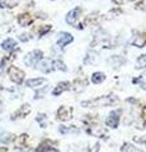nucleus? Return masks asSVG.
<instances>
[{
    "label": "nucleus",
    "mask_w": 146,
    "mask_h": 152,
    "mask_svg": "<svg viewBox=\"0 0 146 152\" xmlns=\"http://www.w3.org/2000/svg\"><path fill=\"white\" fill-rule=\"evenodd\" d=\"M117 102V98L114 95H109V96H101V98H97V99H93V100H89V102H83L81 105L83 107H107V105H111V104L116 103Z\"/></svg>",
    "instance_id": "nucleus-1"
},
{
    "label": "nucleus",
    "mask_w": 146,
    "mask_h": 152,
    "mask_svg": "<svg viewBox=\"0 0 146 152\" xmlns=\"http://www.w3.org/2000/svg\"><path fill=\"white\" fill-rule=\"evenodd\" d=\"M42 56H43V53H42V51L40 50H34V51H32L29 52L27 56H26V58H24V64L27 66H34L40 62V61L42 60Z\"/></svg>",
    "instance_id": "nucleus-2"
},
{
    "label": "nucleus",
    "mask_w": 146,
    "mask_h": 152,
    "mask_svg": "<svg viewBox=\"0 0 146 152\" xmlns=\"http://www.w3.org/2000/svg\"><path fill=\"white\" fill-rule=\"evenodd\" d=\"M9 76H10L12 81L15 84H22V81L24 80V72H23L21 69L14 67V66H12V67L9 69Z\"/></svg>",
    "instance_id": "nucleus-3"
},
{
    "label": "nucleus",
    "mask_w": 146,
    "mask_h": 152,
    "mask_svg": "<svg viewBox=\"0 0 146 152\" xmlns=\"http://www.w3.org/2000/svg\"><path fill=\"white\" fill-rule=\"evenodd\" d=\"M74 41L73 36L70 34V33H66V32H61L59 34V38H57V46L61 47V48H64L65 46H67L69 43H71Z\"/></svg>",
    "instance_id": "nucleus-4"
},
{
    "label": "nucleus",
    "mask_w": 146,
    "mask_h": 152,
    "mask_svg": "<svg viewBox=\"0 0 146 152\" xmlns=\"http://www.w3.org/2000/svg\"><path fill=\"white\" fill-rule=\"evenodd\" d=\"M80 13H81V9L80 8H75L73 10H70L66 15V23L70 26H75L78 22V19L80 17Z\"/></svg>",
    "instance_id": "nucleus-5"
},
{
    "label": "nucleus",
    "mask_w": 146,
    "mask_h": 152,
    "mask_svg": "<svg viewBox=\"0 0 146 152\" xmlns=\"http://www.w3.org/2000/svg\"><path fill=\"white\" fill-rule=\"evenodd\" d=\"M118 122H120V112H117V110L111 112L109 115H108L107 119H106L107 126L111 127V128H117V126H118Z\"/></svg>",
    "instance_id": "nucleus-6"
},
{
    "label": "nucleus",
    "mask_w": 146,
    "mask_h": 152,
    "mask_svg": "<svg viewBox=\"0 0 146 152\" xmlns=\"http://www.w3.org/2000/svg\"><path fill=\"white\" fill-rule=\"evenodd\" d=\"M33 22V18H32V15H29V14H21L19 17H18V23L22 26V27H27V26H29L31 23Z\"/></svg>",
    "instance_id": "nucleus-7"
},
{
    "label": "nucleus",
    "mask_w": 146,
    "mask_h": 152,
    "mask_svg": "<svg viewBox=\"0 0 146 152\" xmlns=\"http://www.w3.org/2000/svg\"><path fill=\"white\" fill-rule=\"evenodd\" d=\"M38 70H41L42 72H50L51 70H52V64H51L50 60H41L40 64H38Z\"/></svg>",
    "instance_id": "nucleus-8"
},
{
    "label": "nucleus",
    "mask_w": 146,
    "mask_h": 152,
    "mask_svg": "<svg viewBox=\"0 0 146 152\" xmlns=\"http://www.w3.org/2000/svg\"><path fill=\"white\" fill-rule=\"evenodd\" d=\"M45 83H46V79H43V77L29 79V80H27V86H29V88H38V86H41V85L45 84Z\"/></svg>",
    "instance_id": "nucleus-9"
},
{
    "label": "nucleus",
    "mask_w": 146,
    "mask_h": 152,
    "mask_svg": "<svg viewBox=\"0 0 146 152\" xmlns=\"http://www.w3.org/2000/svg\"><path fill=\"white\" fill-rule=\"evenodd\" d=\"M17 46V42L13 39V38H8V39H5L1 43V47H3V50H5V51H12L14 47Z\"/></svg>",
    "instance_id": "nucleus-10"
},
{
    "label": "nucleus",
    "mask_w": 146,
    "mask_h": 152,
    "mask_svg": "<svg viewBox=\"0 0 146 152\" xmlns=\"http://www.w3.org/2000/svg\"><path fill=\"white\" fill-rule=\"evenodd\" d=\"M69 86H70V84H69L67 81L60 83V84L57 85V88H56V89L54 90V91H52V94L55 95V96H56V95H60L61 93H64L65 90H67V89H69Z\"/></svg>",
    "instance_id": "nucleus-11"
},
{
    "label": "nucleus",
    "mask_w": 146,
    "mask_h": 152,
    "mask_svg": "<svg viewBox=\"0 0 146 152\" xmlns=\"http://www.w3.org/2000/svg\"><path fill=\"white\" fill-rule=\"evenodd\" d=\"M134 46L136 47H144L146 45V33H142V34H140L135 38V39L132 41Z\"/></svg>",
    "instance_id": "nucleus-12"
},
{
    "label": "nucleus",
    "mask_w": 146,
    "mask_h": 152,
    "mask_svg": "<svg viewBox=\"0 0 146 152\" xmlns=\"http://www.w3.org/2000/svg\"><path fill=\"white\" fill-rule=\"evenodd\" d=\"M106 80V75L103 72H94L92 76V81L94 84H102Z\"/></svg>",
    "instance_id": "nucleus-13"
},
{
    "label": "nucleus",
    "mask_w": 146,
    "mask_h": 152,
    "mask_svg": "<svg viewBox=\"0 0 146 152\" xmlns=\"http://www.w3.org/2000/svg\"><path fill=\"white\" fill-rule=\"evenodd\" d=\"M57 117H59V119L61 121H67L69 119V112H67V108H65V107H61L59 110H57Z\"/></svg>",
    "instance_id": "nucleus-14"
},
{
    "label": "nucleus",
    "mask_w": 146,
    "mask_h": 152,
    "mask_svg": "<svg viewBox=\"0 0 146 152\" xmlns=\"http://www.w3.org/2000/svg\"><path fill=\"white\" fill-rule=\"evenodd\" d=\"M19 0H0V8H13L15 7Z\"/></svg>",
    "instance_id": "nucleus-15"
},
{
    "label": "nucleus",
    "mask_w": 146,
    "mask_h": 152,
    "mask_svg": "<svg viewBox=\"0 0 146 152\" xmlns=\"http://www.w3.org/2000/svg\"><path fill=\"white\" fill-rule=\"evenodd\" d=\"M13 134L12 133H8V132H4V133H0V143H8L13 140Z\"/></svg>",
    "instance_id": "nucleus-16"
},
{
    "label": "nucleus",
    "mask_w": 146,
    "mask_h": 152,
    "mask_svg": "<svg viewBox=\"0 0 146 152\" xmlns=\"http://www.w3.org/2000/svg\"><path fill=\"white\" fill-rule=\"evenodd\" d=\"M136 69H145L146 67V55H142L141 57H139L137 64H136Z\"/></svg>",
    "instance_id": "nucleus-17"
},
{
    "label": "nucleus",
    "mask_w": 146,
    "mask_h": 152,
    "mask_svg": "<svg viewBox=\"0 0 146 152\" xmlns=\"http://www.w3.org/2000/svg\"><path fill=\"white\" fill-rule=\"evenodd\" d=\"M54 65H55V69H59V70H61V71H67V67H66V65H65L62 61L61 60H57V61H55L54 62Z\"/></svg>",
    "instance_id": "nucleus-18"
},
{
    "label": "nucleus",
    "mask_w": 146,
    "mask_h": 152,
    "mask_svg": "<svg viewBox=\"0 0 146 152\" xmlns=\"http://www.w3.org/2000/svg\"><path fill=\"white\" fill-rule=\"evenodd\" d=\"M122 152H142V151L136 148V147L132 146V145H125L123 148H122Z\"/></svg>",
    "instance_id": "nucleus-19"
},
{
    "label": "nucleus",
    "mask_w": 146,
    "mask_h": 152,
    "mask_svg": "<svg viewBox=\"0 0 146 152\" xmlns=\"http://www.w3.org/2000/svg\"><path fill=\"white\" fill-rule=\"evenodd\" d=\"M29 110H31V108H29V105H28V104H24V105H23L19 110H18L15 114H14V115H19V114H23V115H26L27 113H29Z\"/></svg>",
    "instance_id": "nucleus-20"
},
{
    "label": "nucleus",
    "mask_w": 146,
    "mask_h": 152,
    "mask_svg": "<svg viewBox=\"0 0 146 152\" xmlns=\"http://www.w3.org/2000/svg\"><path fill=\"white\" fill-rule=\"evenodd\" d=\"M135 81H136V83H139V84L141 85V88L146 90V74L142 75V76H140V77H139V79H136Z\"/></svg>",
    "instance_id": "nucleus-21"
},
{
    "label": "nucleus",
    "mask_w": 146,
    "mask_h": 152,
    "mask_svg": "<svg viewBox=\"0 0 146 152\" xmlns=\"http://www.w3.org/2000/svg\"><path fill=\"white\" fill-rule=\"evenodd\" d=\"M51 29V26H45V27H42L41 29H40V36H43L45 33H47Z\"/></svg>",
    "instance_id": "nucleus-22"
},
{
    "label": "nucleus",
    "mask_w": 146,
    "mask_h": 152,
    "mask_svg": "<svg viewBox=\"0 0 146 152\" xmlns=\"http://www.w3.org/2000/svg\"><path fill=\"white\" fill-rule=\"evenodd\" d=\"M146 4L144 1H139L137 4H136V9H146Z\"/></svg>",
    "instance_id": "nucleus-23"
},
{
    "label": "nucleus",
    "mask_w": 146,
    "mask_h": 152,
    "mask_svg": "<svg viewBox=\"0 0 146 152\" xmlns=\"http://www.w3.org/2000/svg\"><path fill=\"white\" fill-rule=\"evenodd\" d=\"M45 93H46V89L41 90V91H38V93H36V99H37V98H42L41 95H45Z\"/></svg>",
    "instance_id": "nucleus-24"
},
{
    "label": "nucleus",
    "mask_w": 146,
    "mask_h": 152,
    "mask_svg": "<svg viewBox=\"0 0 146 152\" xmlns=\"http://www.w3.org/2000/svg\"><path fill=\"white\" fill-rule=\"evenodd\" d=\"M141 117H142V119H144V122L146 123V107L142 109V113H141Z\"/></svg>",
    "instance_id": "nucleus-25"
},
{
    "label": "nucleus",
    "mask_w": 146,
    "mask_h": 152,
    "mask_svg": "<svg viewBox=\"0 0 146 152\" xmlns=\"http://www.w3.org/2000/svg\"><path fill=\"white\" fill-rule=\"evenodd\" d=\"M136 142H140V143H145V145H146V136H145V138H140V140H136Z\"/></svg>",
    "instance_id": "nucleus-26"
},
{
    "label": "nucleus",
    "mask_w": 146,
    "mask_h": 152,
    "mask_svg": "<svg viewBox=\"0 0 146 152\" xmlns=\"http://www.w3.org/2000/svg\"><path fill=\"white\" fill-rule=\"evenodd\" d=\"M26 36H27V34H22V36H21V39H22V41H24V42L29 39V37H26Z\"/></svg>",
    "instance_id": "nucleus-27"
},
{
    "label": "nucleus",
    "mask_w": 146,
    "mask_h": 152,
    "mask_svg": "<svg viewBox=\"0 0 146 152\" xmlns=\"http://www.w3.org/2000/svg\"><path fill=\"white\" fill-rule=\"evenodd\" d=\"M112 1H114L116 4H122V0H112Z\"/></svg>",
    "instance_id": "nucleus-28"
},
{
    "label": "nucleus",
    "mask_w": 146,
    "mask_h": 152,
    "mask_svg": "<svg viewBox=\"0 0 146 152\" xmlns=\"http://www.w3.org/2000/svg\"><path fill=\"white\" fill-rule=\"evenodd\" d=\"M0 152H7V148H0Z\"/></svg>",
    "instance_id": "nucleus-29"
}]
</instances>
